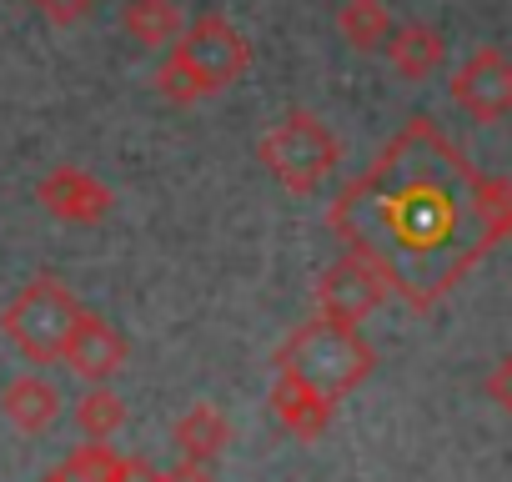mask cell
<instances>
[{"instance_id":"obj_1","label":"cell","mask_w":512,"mask_h":482,"mask_svg":"<svg viewBox=\"0 0 512 482\" xmlns=\"http://www.w3.org/2000/svg\"><path fill=\"white\" fill-rule=\"evenodd\" d=\"M327 221L387 292L427 312L512 236V181L482 176L427 116H412L342 186Z\"/></svg>"},{"instance_id":"obj_2","label":"cell","mask_w":512,"mask_h":482,"mask_svg":"<svg viewBox=\"0 0 512 482\" xmlns=\"http://www.w3.org/2000/svg\"><path fill=\"white\" fill-rule=\"evenodd\" d=\"M246 71H251V41L226 16H201L171 41V51L156 71V91L166 101L186 106V101H206V96L236 86Z\"/></svg>"},{"instance_id":"obj_3","label":"cell","mask_w":512,"mask_h":482,"mask_svg":"<svg viewBox=\"0 0 512 482\" xmlns=\"http://www.w3.org/2000/svg\"><path fill=\"white\" fill-rule=\"evenodd\" d=\"M377 367V352L372 342L357 332V327H337V322H302L282 347H277V377H292L297 387L327 397V402H342L347 392H357Z\"/></svg>"},{"instance_id":"obj_4","label":"cell","mask_w":512,"mask_h":482,"mask_svg":"<svg viewBox=\"0 0 512 482\" xmlns=\"http://www.w3.org/2000/svg\"><path fill=\"white\" fill-rule=\"evenodd\" d=\"M262 161H267V171L292 191V196H312L332 171H337V161H342V141H337V131L317 116V111H307V106H292L287 116H277L267 131H262Z\"/></svg>"},{"instance_id":"obj_5","label":"cell","mask_w":512,"mask_h":482,"mask_svg":"<svg viewBox=\"0 0 512 482\" xmlns=\"http://www.w3.org/2000/svg\"><path fill=\"white\" fill-rule=\"evenodd\" d=\"M81 312L86 307L76 302V292L61 277H36L6 302V312H0V332L21 347V357L46 367V362H61V347H66V337H71Z\"/></svg>"},{"instance_id":"obj_6","label":"cell","mask_w":512,"mask_h":482,"mask_svg":"<svg viewBox=\"0 0 512 482\" xmlns=\"http://www.w3.org/2000/svg\"><path fill=\"white\" fill-rule=\"evenodd\" d=\"M382 302H387L382 277H377L367 262H357L352 252L337 257V262L317 277V317H322V322L357 327V322H367Z\"/></svg>"},{"instance_id":"obj_7","label":"cell","mask_w":512,"mask_h":482,"mask_svg":"<svg viewBox=\"0 0 512 482\" xmlns=\"http://www.w3.org/2000/svg\"><path fill=\"white\" fill-rule=\"evenodd\" d=\"M447 91L472 121H502L512 111V61L497 46H482L452 71Z\"/></svg>"},{"instance_id":"obj_8","label":"cell","mask_w":512,"mask_h":482,"mask_svg":"<svg viewBox=\"0 0 512 482\" xmlns=\"http://www.w3.org/2000/svg\"><path fill=\"white\" fill-rule=\"evenodd\" d=\"M36 201H41L51 216H61V221L96 226V221H106V216H111V206H116V191H111L101 176H91L86 166H71V161H61V166H51V171L41 176V186H36Z\"/></svg>"},{"instance_id":"obj_9","label":"cell","mask_w":512,"mask_h":482,"mask_svg":"<svg viewBox=\"0 0 512 482\" xmlns=\"http://www.w3.org/2000/svg\"><path fill=\"white\" fill-rule=\"evenodd\" d=\"M126 357H131L126 337L101 312H81L76 327H71V337H66V347H61V362L76 377H86L91 387H106V377H116L126 367Z\"/></svg>"},{"instance_id":"obj_10","label":"cell","mask_w":512,"mask_h":482,"mask_svg":"<svg viewBox=\"0 0 512 482\" xmlns=\"http://www.w3.org/2000/svg\"><path fill=\"white\" fill-rule=\"evenodd\" d=\"M61 387L51 382V377H41V372H21V377H11L6 382V392H0V412H6V422L11 427H21V432H51L56 427V417H61Z\"/></svg>"},{"instance_id":"obj_11","label":"cell","mask_w":512,"mask_h":482,"mask_svg":"<svg viewBox=\"0 0 512 482\" xmlns=\"http://www.w3.org/2000/svg\"><path fill=\"white\" fill-rule=\"evenodd\" d=\"M382 51H387L392 71L407 76V81H427V76L447 61V41H442V31L427 26V21H402V26H392V36H387Z\"/></svg>"},{"instance_id":"obj_12","label":"cell","mask_w":512,"mask_h":482,"mask_svg":"<svg viewBox=\"0 0 512 482\" xmlns=\"http://www.w3.org/2000/svg\"><path fill=\"white\" fill-rule=\"evenodd\" d=\"M171 442L181 447L186 462H206L211 467V457H221L226 442H231V422H226V412L216 402H191L171 422Z\"/></svg>"},{"instance_id":"obj_13","label":"cell","mask_w":512,"mask_h":482,"mask_svg":"<svg viewBox=\"0 0 512 482\" xmlns=\"http://www.w3.org/2000/svg\"><path fill=\"white\" fill-rule=\"evenodd\" d=\"M272 412H277V422H282L292 437L317 442V437L332 427L337 402H327V397H317V392L297 387L292 377H277V382H272Z\"/></svg>"},{"instance_id":"obj_14","label":"cell","mask_w":512,"mask_h":482,"mask_svg":"<svg viewBox=\"0 0 512 482\" xmlns=\"http://www.w3.org/2000/svg\"><path fill=\"white\" fill-rule=\"evenodd\" d=\"M121 26L131 31V41L141 46H171L181 31H186V16L176 0H126V11H121Z\"/></svg>"},{"instance_id":"obj_15","label":"cell","mask_w":512,"mask_h":482,"mask_svg":"<svg viewBox=\"0 0 512 482\" xmlns=\"http://www.w3.org/2000/svg\"><path fill=\"white\" fill-rule=\"evenodd\" d=\"M337 31L352 51H377L387 46L392 36V16L382 0H342V11H337Z\"/></svg>"},{"instance_id":"obj_16","label":"cell","mask_w":512,"mask_h":482,"mask_svg":"<svg viewBox=\"0 0 512 482\" xmlns=\"http://www.w3.org/2000/svg\"><path fill=\"white\" fill-rule=\"evenodd\" d=\"M76 427L91 437V442H106L126 427V402L111 392V387H91L76 397Z\"/></svg>"},{"instance_id":"obj_17","label":"cell","mask_w":512,"mask_h":482,"mask_svg":"<svg viewBox=\"0 0 512 482\" xmlns=\"http://www.w3.org/2000/svg\"><path fill=\"white\" fill-rule=\"evenodd\" d=\"M126 467V457L111 447V442H86L76 452H66V462L56 467L66 482H116Z\"/></svg>"},{"instance_id":"obj_18","label":"cell","mask_w":512,"mask_h":482,"mask_svg":"<svg viewBox=\"0 0 512 482\" xmlns=\"http://www.w3.org/2000/svg\"><path fill=\"white\" fill-rule=\"evenodd\" d=\"M482 392H487V402H497L502 412H512V352L492 362V372L482 377Z\"/></svg>"},{"instance_id":"obj_19","label":"cell","mask_w":512,"mask_h":482,"mask_svg":"<svg viewBox=\"0 0 512 482\" xmlns=\"http://www.w3.org/2000/svg\"><path fill=\"white\" fill-rule=\"evenodd\" d=\"M36 6L51 16V21H61V26H71V21H81V16H91V6L96 0H36Z\"/></svg>"},{"instance_id":"obj_20","label":"cell","mask_w":512,"mask_h":482,"mask_svg":"<svg viewBox=\"0 0 512 482\" xmlns=\"http://www.w3.org/2000/svg\"><path fill=\"white\" fill-rule=\"evenodd\" d=\"M161 482H216V477H211V467H206V462H186V457H181L176 467H166V472H161Z\"/></svg>"},{"instance_id":"obj_21","label":"cell","mask_w":512,"mask_h":482,"mask_svg":"<svg viewBox=\"0 0 512 482\" xmlns=\"http://www.w3.org/2000/svg\"><path fill=\"white\" fill-rule=\"evenodd\" d=\"M116 482H161V467H151L146 457H126V467H121Z\"/></svg>"},{"instance_id":"obj_22","label":"cell","mask_w":512,"mask_h":482,"mask_svg":"<svg viewBox=\"0 0 512 482\" xmlns=\"http://www.w3.org/2000/svg\"><path fill=\"white\" fill-rule=\"evenodd\" d=\"M41 482H66V477H61V472H46V477H41Z\"/></svg>"}]
</instances>
